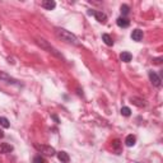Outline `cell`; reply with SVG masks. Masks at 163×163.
Instances as JSON below:
<instances>
[{"instance_id":"cell-1","label":"cell","mask_w":163,"mask_h":163,"mask_svg":"<svg viewBox=\"0 0 163 163\" xmlns=\"http://www.w3.org/2000/svg\"><path fill=\"white\" fill-rule=\"evenodd\" d=\"M55 33H56V36L61 41H65V42H68V43L75 45V46H78V45H79V41H78L77 37H75L73 33L69 32V31H66V29L56 28V29H55Z\"/></svg>"},{"instance_id":"cell-2","label":"cell","mask_w":163,"mask_h":163,"mask_svg":"<svg viewBox=\"0 0 163 163\" xmlns=\"http://www.w3.org/2000/svg\"><path fill=\"white\" fill-rule=\"evenodd\" d=\"M34 148L38 149L40 152L47 154V155H55L56 154V150L52 147H48V145H40V144H34Z\"/></svg>"},{"instance_id":"cell-3","label":"cell","mask_w":163,"mask_h":163,"mask_svg":"<svg viewBox=\"0 0 163 163\" xmlns=\"http://www.w3.org/2000/svg\"><path fill=\"white\" fill-rule=\"evenodd\" d=\"M37 43H38L41 47H43L45 50H47L48 52H52L54 55H56V56H59V57H62L61 55L59 54L57 51L55 50V48H54L52 46H50V45H48V43H47V42H46V41H45V40H42V38H41V40H37Z\"/></svg>"},{"instance_id":"cell-4","label":"cell","mask_w":163,"mask_h":163,"mask_svg":"<svg viewBox=\"0 0 163 163\" xmlns=\"http://www.w3.org/2000/svg\"><path fill=\"white\" fill-rule=\"evenodd\" d=\"M149 79H150L152 84H153L154 87H161L162 80H161V78H159L154 71H149Z\"/></svg>"},{"instance_id":"cell-5","label":"cell","mask_w":163,"mask_h":163,"mask_svg":"<svg viewBox=\"0 0 163 163\" xmlns=\"http://www.w3.org/2000/svg\"><path fill=\"white\" fill-rule=\"evenodd\" d=\"M116 23H117V26L119 27H121V28H126V27L130 26V20L127 18H125V17H120V18H117Z\"/></svg>"},{"instance_id":"cell-6","label":"cell","mask_w":163,"mask_h":163,"mask_svg":"<svg viewBox=\"0 0 163 163\" xmlns=\"http://www.w3.org/2000/svg\"><path fill=\"white\" fill-rule=\"evenodd\" d=\"M13 150V145H10L8 143H1L0 144V153L5 154V153H10Z\"/></svg>"},{"instance_id":"cell-7","label":"cell","mask_w":163,"mask_h":163,"mask_svg":"<svg viewBox=\"0 0 163 163\" xmlns=\"http://www.w3.org/2000/svg\"><path fill=\"white\" fill-rule=\"evenodd\" d=\"M131 38L134 41H141L143 40V31L140 29H134L131 32Z\"/></svg>"},{"instance_id":"cell-8","label":"cell","mask_w":163,"mask_h":163,"mask_svg":"<svg viewBox=\"0 0 163 163\" xmlns=\"http://www.w3.org/2000/svg\"><path fill=\"white\" fill-rule=\"evenodd\" d=\"M42 6L47 10H52L55 6H56V3H55L54 0H45V1L42 3Z\"/></svg>"},{"instance_id":"cell-9","label":"cell","mask_w":163,"mask_h":163,"mask_svg":"<svg viewBox=\"0 0 163 163\" xmlns=\"http://www.w3.org/2000/svg\"><path fill=\"white\" fill-rule=\"evenodd\" d=\"M93 15L96 17V19L98 20L99 23H106L107 17H106V14H103L102 12H94V13H93Z\"/></svg>"},{"instance_id":"cell-10","label":"cell","mask_w":163,"mask_h":163,"mask_svg":"<svg viewBox=\"0 0 163 163\" xmlns=\"http://www.w3.org/2000/svg\"><path fill=\"white\" fill-rule=\"evenodd\" d=\"M120 59H121V61H124V62H130L131 59H133V55L130 52H127V51H124V52L120 55Z\"/></svg>"},{"instance_id":"cell-11","label":"cell","mask_w":163,"mask_h":163,"mask_svg":"<svg viewBox=\"0 0 163 163\" xmlns=\"http://www.w3.org/2000/svg\"><path fill=\"white\" fill-rule=\"evenodd\" d=\"M57 158H59V161H61L62 163H68L69 162V155L68 153H65V152H59L57 153Z\"/></svg>"},{"instance_id":"cell-12","label":"cell","mask_w":163,"mask_h":163,"mask_svg":"<svg viewBox=\"0 0 163 163\" xmlns=\"http://www.w3.org/2000/svg\"><path fill=\"white\" fill-rule=\"evenodd\" d=\"M135 141H136V139H135L134 135H127L126 139H125V144H126L127 147H134Z\"/></svg>"},{"instance_id":"cell-13","label":"cell","mask_w":163,"mask_h":163,"mask_svg":"<svg viewBox=\"0 0 163 163\" xmlns=\"http://www.w3.org/2000/svg\"><path fill=\"white\" fill-rule=\"evenodd\" d=\"M102 40H103V42H105L107 46H112L113 45V41H112V38H111V36L110 34H107V33L102 34Z\"/></svg>"},{"instance_id":"cell-14","label":"cell","mask_w":163,"mask_h":163,"mask_svg":"<svg viewBox=\"0 0 163 163\" xmlns=\"http://www.w3.org/2000/svg\"><path fill=\"white\" fill-rule=\"evenodd\" d=\"M0 125H1L3 127H5V129H8V127L10 126L8 119H5V117H0Z\"/></svg>"},{"instance_id":"cell-15","label":"cell","mask_w":163,"mask_h":163,"mask_svg":"<svg viewBox=\"0 0 163 163\" xmlns=\"http://www.w3.org/2000/svg\"><path fill=\"white\" fill-rule=\"evenodd\" d=\"M131 102L134 103V105H136V106H139V107H143V106H145V103H144V101L143 99H138V98H131Z\"/></svg>"},{"instance_id":"cell-16","label":"cell","mask_w":163,"mask_h":163,"mask_svg":"<svg viewBox=\"0 0 163 163\" xmlns=\"http://www.w3.org/2000/svg\"><path fill=\"white\" fill-rule=\"evenodd\" d=\"M121 115L122 116H130L131 115V110L129 108V107H122V108H121Z\"/></svg>"},{"instance_id":"cell-17","label":"cell","mask_w":163,"mask_h":163,"mask_svg":"<svg viewBox=\"0 0 163 163\" xmlns=\"http://www.w3.org/2000/svg\"><path fill=\"white\" fill-rule=\"evenodd\" d=\"M120 10H121V13H122V15H127V14H129V6H127L126 4L121 5Z\"/></svg>"},{"instance_id":"cell-18","label":"cell","mask_w":163,"mask_h":163,"mask_svg":"<svg viewBox=\"0 0 163 163\" xmlns=\"http://www.w3.org/2000/svg\"><path fill=\"white\" fill-rule=\"evenodd\" d=\"M33 163H45V159L41 157V155H36L33 158Z\"/></svg>"},{"instance_id":"cell-19","label":"cell","mask_w":163,"mask_h":163,"mask_svg":"<svg viewBox=\"0 0 163 163\" xmlns=\"http://www.w3.org/2000/svg\"><path fill=\"white\" fill-rule=\"evenodd\" d=\"M154 61H155V64H159V62H161V59H155Z\"/></svg>"},{"instance_id":"cell-20","label":"cell","mask_w":163,"mask_h":163,"mask_svg":"<svg viewBox=\"0 0 163 163\" xmlns=\"http://www.w3.org/2000/svg\"><path fill=\"white\" fill-rule=\"evenodd\" d=\"M4 136V134H3V131H0V138H3Z\"/></svg>"}]
</instances>
